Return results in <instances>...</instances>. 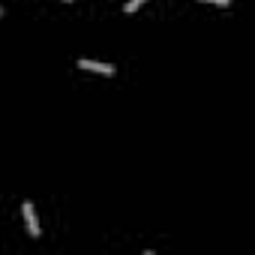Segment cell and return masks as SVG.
Here are the masks:
<instances>
[{"instance_id":"6da1fadb","label":"cell","mask_w":255,"mask_h":255,"mask_svg":"<svg viewBox=\"0 0 255 255\" xmlns=\"http://www.w3.org/2000/svg\"><path fill=\"white\" fill-rule=\"evenodd\" d=\"M21 210H24V222H27V234H30V237H39L42 231H39V222H36V210H33V204H30V201H24V204H21Z\"/></svg>"},{"instance_id":"5b68a950","label":"cell","mask_w":255,"mask_h":255,"mask_svg":"<svg viewBox=\"0 0 255 255\" xmlns=\"http://www.w3.org/2000/svg\"><path fill=\"white\" fill-rule=\"evenodd\" d=\"M63 3H72V0H63Z\"/></svg>"},{"instance_id":"3957f363","label":"cell","mask_w":255,"mask_h":255,"mask_svg":"<svg viewBox=\"0 0 255 255\" xmlns=\"http://www.w3.org/2000/svg\"><path fill=\"white\" fill-rule=\"evenodd\" d=\"M141 3H147V0H129V3H126V12H129V15H132V12H135V9H138Z\"/></svg>"},{"instance_id":"8992f818","label":"cell","mask_w":255,"mask_h":255,"mask_svg":"<svg viewBox=\"0 0 255 255\" xmlns=\"http://www.w3.org/2000/svg\"><path fill=\"white\" fill-rule=\"evenodd\" d=\"M0 12H3V9H0Z\"/></svg>"},{"instance_id":"7a4b0ae2","label":"cell","mask_w":255,"mask_h":255,"mask_svg":"<svg viewBox=\"0 0 255 255\" xmlns=\"http://www.w3.org/2000/svg\"><path fill=\"white\" fill-rule=\"evenodd\" d=\"M78 66H81V69H90V72H99V75H114V72H117L111 63H99V60H87V57H81Z\"/></svg>"},{"instance_id":"277c9868","label":"cell","mask_w":255,"mask_h":255,"mask_svg":"<svg viewBox=\"0 0 255 255\" xmlns=\"http://www.w3.org/2000/svg\"><path fill=\"white\" fill-rule=\"evenodd\" d=\"M201 3H216V6H228V0H201Z\"/></svg>"}]
</instances>
